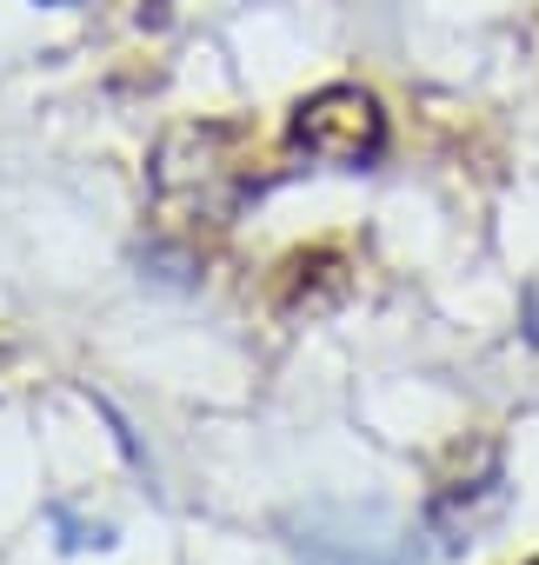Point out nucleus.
<instances>
[{"mask_svg": "<svg viewBox=\"0 0 539 565\" xmlns=\"http://www.w3.org/2000/svg\"><path fill=\"white\" fill-rule=\"evenodd\" d=\"M519 327H526V340L539 347V279L526 287V300H519Z\"/></svg>", "mask_w": 539, "mask_h": 565, "instance_id": "obj_3", "label": "nucleus"}, {"mask_svg": "<svg viewBox=\"0 0 539 565\" xmlns=\"http://www.w3.org/2000/svg\"><path fill=\"white\" fill-rule=\"evenodd\" d=\"M294 140H300L314 160H327V167H367V160H380V147H387V114H380V100L360 94V87H327V94L300 100Z\"/></svg>", "mask_w": 539, "mask_h": 565, "instance_id": "obj_1", "label": "nucleus"}, {"mask_svg": "<svg viewBox=\"0 0 539 565\" xmlns=\"http://www.w3.org/2000/svg\"><path fill=\"white\" fill-rule=\"evenodd\" d=\"M300 565H413V552L400 545L393 525L380 519H307L294 539Z\"/></svg>", "mask_w": 539, "mask_h": 565, "instance_id": "obj_2", "label": "nucleus"}]
</instances>
